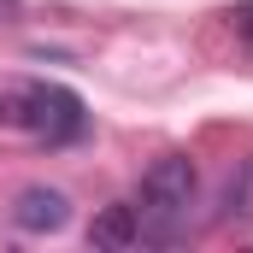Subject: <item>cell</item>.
<instances>
[{"mask_svg": "<svg viewBox=\"0 0 253 253\" xmlns=\"http://www.w3.org/2000/svg\"><path fill=\"white\" fill-rule=\"evenodd\" d=\"M0 129H24L47 147H65L88 129V112L59 83H6L0 88Z\"/></svg>", "mask_w": 253, "mask_h": 253, "instance_id": "6da1fadb", "label": "cell"}, {"mask_svg": "<svg viewBox=\"0 0 253 253\" xmlns=\"http://www.w3.org/2000/svg\"><path fill=\"white\" fill-rule=\"evenodd\" d=\"M194 189H200V171H194L189 153H165L141 171V200H135V218H141V242H177L183 224H189Z\"/></svg>", "mask_w": 253, "mask_h": 253, "instance_id": "7a4b0ae2", "label": "cell"}, {"mask_svg": "<svg viewBox=\"0 0 253 253\" xmlns=\"http://www.w3.org/2000/svg\"><path fill=\"white\" fill-rule=\"evenodd\" d=\"M12 224L30 230V236H53V230H65V224H71V200H65V189H47V183L18 189V200H12Z\"/></svg>", "mask_w": 253, "mask_h": 253, "instance_id": "3957f363", "label": "cell"}, {"mask_svg": "<svg viewBox=\"0 0 253 253\" xmlns=\"http://www.w3.org/2000/svg\"><path fill=\"white\" fill-rule=\"evenodd\" d=\"M135 242H141V218H135L129 200H112V206L94 212V224H88V248L94 253H124Z\"/></svg>", "mask_w": 253, "mask_h": 253, "instance_id": "277c9868", "label": "cell"}, {"mask_svg": "<svg viewBox=\"0 0 253 253\" xmlns=\"http://www.w3.org/2000/svg\"><path fill=\"white\" fill-rule=\"evenodd\" d=\"M248 194H253V159L242 165V183H236V177L224 183V200H218V212H224V218H242V212H253V206H248Z\"/></svg>", "mask_w": 253, "mask_h": 253, "instance_id": "5b68a950", "label": "cell"}, {"mask_svg": "<svg viewBox=\"0 0 253 253\" xmlns=\"http://www.w3.org/2000/svg\"><path fill=\"white\" fill-rule=\"evenodd\" d=\"M224 18H230V30H236L242 42H253V0H248V6H230Z\"/></svg>", "mask_w": 253, "mask_h": 253, "instance_id": "8992f818", "label": "cell"}]
</instances>
